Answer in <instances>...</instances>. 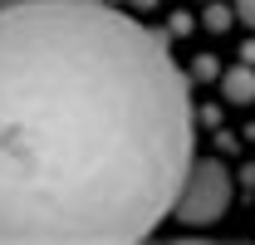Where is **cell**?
Here are the masks:
<instances>
[{"label":"cell","mask_w":255,"mask_h":245,"mask_svg":"<svg viewBox=\"0 0 255 245\" xmlns=\"http://www.w3.org/2000/svg\"><path fill=\"white\" fill-rule=\"evenodd\" d=\"M191 74L108 0L0 5V245H132L191 172Z\"/></svg>","instance_id":"obj_1"},{"label":"cell","mask_w":255,"mask_h":245,"mask_svg":"<svg viewBox=\"0 0 255 245\" xmlns=\"http://www.w3.org/2000/svg\"><path fill=\"white\" fill-rule=\"evenodd\" d=\"M231 191H236V182H231L226 162L201 157V162H191V172H187V182H182V196H177L172 216H177L182 226H211V221L226 216Z\"/></svg>","instance_id":"obj_2"},{"label":"cell","mask_w":255,"mask_h":245,"mask_svg":"<svg viewBox=\"0 0 255 245\" xmlns=\"http://www.w3.org/2000/svg\"><path fill=\"white\" fill-rule=\"evenodd\" d=\"M226 103H255V64H236L221 74Z\"/></svg>","instance_id":"obj_3"},{"label":"cell","mask_w":255,"mask_h":245,"mask_svg":"<svg viewBox=\"0 0 255 245\" xmlns=\"http://www.w3.org/2000/svg\"><path fill=\"white\" fill-rule=\"evenodd\" d=\"M216 74H221V59H216V54H196V59H191V79H196V84H206V79H216Z\"/></svg>","instance_id":"obj_4"},{"label":"cell","mask_w":255,"mask_h":245,"mask_svg":"<svg viewBox=\"0 0 255 245\" xmlns=\"http://www.w3.org/2000/svg\"><path fill=\"white\" fill-rule=\"evenodd\" d=\"M231 20H236V10H226V5H206V20H201V25H206L211 34H221V30H231Z\"/></svg>","instance_id":"obj_5"},{"label":"cell","mask_w":255,"mask_h":245,"mask_svg":"<svg viewBox=\"0 0 255 245\" xmlns=\"http://www.w3.org/2000/svg\"><path fill=\"white\" fill-rule=\"evenodd\" d=\"M191 30H196L191 15H187V10H177V15H172V39H182V34H191Z\"/></svg>","instance_id":"obj_6"},{"label":"cell","mask_w":255,"mask_h":245,"mask_svg":"<svg viewBox=\"0 0 255 245\" xmlns=\"http://www.w3.org/2000/svg\"><path fill=\"white\" fill-rule=\"evenodd\" d=\"M236 20H241V25H251V30H255V0H236Z\"/></svg>","instance_id":"obj_7"},{"label":"cell","mask_w":255,"mask_h":245,"mask_svg":"<svg viewBox=\"0 0 255 245\" xmlns=\"http://www.w3.org/2000/svg\"><path fill=\"white\" fill-rule=\"evenodd\" d=\"M241 64H255V39H246V44H241Z\"/></svg>","instance_id":"obj_8"},{"label":"cell","mask_w":255,"mask_h":245,"mask_svg":"<svg viewBox=\"0 0 255 245\" xmlns=\"http://www.w3.org/2000/svg\"><path fill=\"white\" fill-rule=\"evenodd\" d=\"M241 182H246V186H251V191H255V162H251V167H246V172H241Z\"/></svg>","instance_id":"obj_9"},{"label":"cell","mask_w":255,"mask_h":245,"mask_svg":"<svg viewBox=\"0 0 255 245\" xmlns=\"http://www.w3.org/2000/svg\"><path fill=\"white\" fill-rule=\"evenodd\" d=\"M128 5H132V10H152L157 0H128Z\"/></svg>","instance_id":"obj_10"},{"label":"cell","mask_w":255,"mask_h":245,"mask_svg":"<svg viewBox=\"0 0 255 245\" xmlns=\"http://www.w3.org/2000/svg\"><path fill=\"white\" fill-rule=\"evenodd\" d=\"M0 5H15V0H0Z\"/></svg>","instance_id":"obj_11"}]
</instances>
